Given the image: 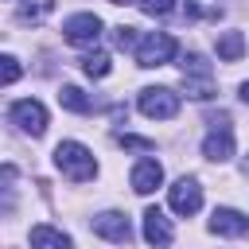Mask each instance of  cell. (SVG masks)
<instances>
[{"label":"cell","instance_id":"1","mask_svg":"<svg viewBox=\"0 0 249 249\" xmlns=\"http://www.w3.org/2000/svg\"><path fill=\"white\" fill-rule=\"evenodd\" d=\"M54 163H58V171L70 175L74 183H86V179L97 175V160H93V152H89L86 144H78V140H62V144L54 148Z\"/></svg>","mask_w":249,"mask_h":249},{"label":"cell","instance_id":"2","mask_svg":"<svg viewBox=\"0 0 249 249\" xmlns=\"http://www.w3.org/2000/svg\"><path fill=\"white\" fill-rule=\"evenodd\" d=\"M183 89H187V97H195V101L214 97V70H210V62H206L202 54H187V58H183Z\"/></svg>","mask_w":249,"mask_h":249},{"label":"cell","instance_id":"3","mask_svg":"<svg viewBox=\"0 0 249 249\" xmlns=\"http://www.w3.org/2000/svg\"><path fill=\"white\" fill-rule=\"evenodd\" d=\"M179 43L167 35V31H148L144 39H136V62L140 66H167L175 58Z\"/></svg>","mask_w":249,"mask_h":249},{"label":"cell","instance_id":"4","mask_svg":"<svg viewBox=\"0 0 249 249\" xmlns=\"http://www.w3.org/2000/svg\"><path fill=\"white\" fill-rule=\"evenodd\" d=\"M136 105L152 121H171L179 113V93H171L167 86H148V89H140V101Z\"/></svg>","mask_w":249,"mask_h":249},{"label":"cell","instance_id":"5","mask_svg":"<svg viewBox=\"0 0 249 249\" xmlns=\"http://www.w3.org/2000/svg\"><path fill=\"white\" fill-rule=\"evenodd\" d=\"M62 39L74 43V47H93L101 39V19L93 12H78V16H70L62 23Z\"/></svg>","mask_w":249,"mask_h":249},{"label":"cell","instance_id":"6","mask_svg":"<svg viewBox=\"0 0 249 249\" xmlns=\"http://www.w3.org/2000/svg\"><path fill=\"white\" fill-rule=\"evenodd\" d=\"M167 202H171V210H175V214L191 218V214L202 206V187H198V179H191V175L175 179V183H171V191H167Z\"/></svg>","mask_w":249,"mask_h":249},{"label":"cell","instance_id":"7","mask_svg":"<svg viewBox=\"0 0 249 249\" xmlns=\"http://www.w3.org/2000/svg\"><path fill=\"white\" fill-rule=\"evenodd\" d=\"M12 121H16L27 136H43V132H47V109H43V101H35V97L16 101V105H12Z\"/></svg>","mask_w":249,"mask_h":249},{"label":"cell","instance_id":"8","mask_svg":"<svg viewBox=\"0 0 249 249\" xmlns=\"http://www.w3.org/2000/svg\"><path fill=\"white\" fill-rule=\"evenodd\" d=\"M210 230L222 233V237H245L249 233V218L241 210H233V206H218L210 214Z\"/></svg>","mask_w":249,"mask_h":249},{"label":"cell","instance_id":"9","mask_svg":"<svg viewBox=\"0 0 249 249\" xmlns=\"http://www.w3.org/2000/svg\"><path fill=\"white\" fill-rule=\"evenodd\" d=\"M93 233H97V237H105V241L124 245V241L132 237V226H128V218H124V214L105 210V214H97V218H93Z\"/></svg>","mask_w":249,"mask_h":249},{"label":"cell","instance_id":"10","mask_svg":"<svg viewBox=\"0 0 249 249\" xmlns=\"http://www.w3.org/2000/svg\"><path fill=\"white\" fill-rule=\"evenodd\" d=\"M144 241L156 245V249L171 245V222H167V214L160 206H148L144 210Z\"/></svg>","mask_w":249,"mask_h":249},{"label":"cell","instance_id":"11","mask_svg":"<svg viewBox=\"0 0 249 249\" xmlns=\"http://www.w3.org/2000/svg\"><path fill=\"white\" fill-rule=\"evenodd\" d=\"M160 183H163L160 160H140V163L132 167V191H136V195H152Z\"/></svg>","mask_w":249,"mask_h":249},{"label":"cell","instance_id":"12","mask_svg":"<svg viewBox=\"0 0 249 249\" xmlns=\"http://www.w3.org/2000/svg\"><path fill=\"white\" fill-rule=\"evenodd\" d=\"M202 156L214 160V163H226V160L233 156V136H230V128H214V132L202 140Z\"/></svg>","mask_w":249,"mask_h":249},{"label":"cell","instance_id":"13","mask_svg":"<svg viewBox=\"0 0 249 249\" xmlns=\"http://www.w3.org/2000/svg\"><path fill=\"white\" fill-rule=\"evenodd\" d=\"M31 249H74V241L54 226H31Z\"/></svg>","mask_w":249,"mask_h":249},{"label":"cell","instance_id":"14","mask_svg":"<svg viewBox=\"0 0 249 249\" xmlns=\"http://www.w3.org/2000/svg\"><path fill=\"white\" fill-rule=\"evenodd\" d=\"M241 54H245V35H241V31L218 35V58H222V62H237Z\"/></svg>","mask_w":249,"mask_h":249},{"label":"cell","instance_id":"15","mask_svg":"<svg viewBox=\"0 0 249 249\" xmlns=\"http://www.w3.org/2000/svg\"><path fill=\"white\" fill-rule=\"evenodd\" d=\"M58 105L70 109V113H89V109H93V101H89L78 86H62V89H58Z\"/></svg>","mask_w":249,"mask_h":249},{"label":"cell","instance_id":"16","mask_svg":"<svg viewBox=\"0 0 249 249\" xmlns=\"http://www.w3.org/2000/svg\"><path fill=\"white\" fill-rule=\"evenodd\" d=\"M82 70H86L89 78H105V74L113 70V62H109V54H105V51H93V54H86V58H82Z\"/></svg>","mask_w":249,"mask_h":249},{"label":"cell","instance_id":"17","mask_svg":"<svg viewBox=\"0 0 249 249\" xmlns=\"http://www.w3.org/2000/svg\"><path fill=\"white\" fill-rule=\"evenodd\" d=\"M54 8V0H23V12H19V19L23 23H39L47 12Z\"/></svg>","mask_w":249,"mask_h":249},{"label":"cell","instance_id":"18","mask_svg":"<svg viewBox=\"0 0 249 249\" xmlns=\"http://www.w3.org/2000/svg\"><path fill=\"white\" fill-rule=\"evenodd\" d=\"M19 74H23L19 58H12V54H0V86H12V82H19Z\"/></svg>","mask_w":249,"mask_h":249},{"label":"cell","instance_id":"19","mask_svg":"<svg viewBox=\"0 0 249 249\" xmlns=\"http://www.w3.org/2000/svg\"><path fill=\"white\" fill-rule=\"evenodd\" d=\"M117 144H121V148H136V152H152V148H156L152 140H144V136H132V132H121V136H117Z\"/></svg>","mask_w":249,"mask_h":249},{"label":"cell","instance_id":"20","mask_svg":"<svg viewBox=\"0 0 249 249\" xmlns=\"http://www.w3.org/2000/svg\"><path fill=\"white\" fill-rule=\"evenodd\" d=\"M140 4V12H148V16H167L171 8H175V0H136Z\"/></svg>","mask_w":249,"mask_h":249},{"label":"cell","instance_id":"21","mask_svg":"<svg viewBox=\"0 0 249 249\" xmlns=\"http://www.w3.org/2000/svg\"><path fill=\"white\" fill-rule=\"evenodd\" d=\"M113 43H117L121 51L136 47V27H117V31H113Z\"/></svg>","mask_w":249,"mask_h":249},{"label":"cell","instance_id":"22","mask_svg":"<svg viewBox=\"0 0 249 249\" xmlns=\"http://www.w3.org/2000/svg\"><path fill=\"white\" fill-rule=\"evenodd\" d=\"M210 128H230V113H214L210 117Z\"/></svg>","mask_w":249,"mask_h":249},{"label":"cell","instance_id":"23","mask_svg":"<svg viewBox=\"0 0 249 249\" xmlns=\"http://www.w3.org/2000/svg\"><path fill=\"white\" fill-rule=\"evenodd\" d=\"M241 101L249 105V82H241Z\"/></svg>","mask_w":249,"mask_h":249},{"label":"cell","instance_id":"24","mask_svg":"<svg viewBox=\"0 0 249 249\" xmlns=\"http://www.w3.org/2000/svg\"><path fill=\"white\" fill-rule=\"evenodd\" d=\"M109 4H132V0H109Z\"/></svg>","mask_w":249,"mask_h":249},{"label":"cell","instance_id":"25","mask_svg":"<svg viewBox=\"0 0 249 249\" xmlns=\"http://www.w3.org/2000/svg\"><path fill=\"white\" fill-rule=\"evenodd\" d=\"M245 175H249V160H245Z\"/></svg>","mask_w":249,"mask_h":249}]
</instances>
